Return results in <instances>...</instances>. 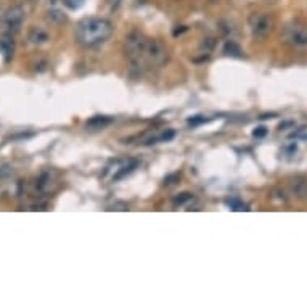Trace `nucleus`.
<instances>
[{
  "label": "nucleus",
  "mask_w": 307,
  "mask_h": 307,
  "mask_svg": "<svg viewBox=\"0 0 307 307\" xmlns=\"http://www.w3.org/2000/svg\"><path fill=\"white\" fill-rule=\"evenodd\" d=\"M24 8L21 5H12L7 12L3 15V19H2V28L5 32L8 34H16L19 32V29L23 26V21H24Z\"/></svg>",
  "instance_id": "20e7f679"
},
{
  "label": "nucleus",
  "mask_w": 307,
  "mask_h": 307,
  "mask_svg": "<svg viewBox=\"0 0 307 307\" xmlns=\"http://www.w3.org/2000/svg\"><path fill=\"white\" fill-rule=\"evenodd\" d=\"M111 124V119L106 116H94L90 117L89 121H87L85 124V129L89 132H98V130H103L105 127H108Z\"/></svg>",
  "instance_id": "423d86ee"
},
{
  "label": "nucleus",
  "mask_w": 307,
  "mask_h": 307,
  "mask_svg": "<svg viewBox=\"0 0 307 307\" xmlns=\"http://www.w3.org/2000/svg\"><path fill=\"white\" fill-rule=\"evenodd\" d=\"M0 50H2V53L5 55V58H10V56L13 55V50H15V47H13V42L10 39H5V37H2L0 39Z\"/></svg>",
  "instance_id": "9b49d317"
},
{
  "label": "nucleus",
  "mask_w": 307,
  "mask_h": 307,
  "mask_svg": "<svg viewBox=\"0 0 307 307\" xmlns=\"http://www.w3.org/2000/svg\"><path fill=\"white\" fill-rule=\"evenodd\" d=\"M29 2H39V0H29Z\"/></svg>",
  "instance_id": "4be33fe9"
},
{
  "label": "nucleus",
  "mask_w": 307,
  "mask_h": 307,
  "mask_svg": "<svg viewBox=\"0 0 307 307\" xmlns=\"http://www.w3.org/2000/svg\"><path fill=\"white\" fill-rule=\"evenodd\" d=\"M224 53L225 55H228V56H242L243 53V50L240 48V45L237 42H233L232 39L227 40L224 45Z\"/></svg>",
  "instance_id": "9d476101"
},
{
  "label": "nucleus",
  "mask_w": 307,
  "mask_h": 307,
  "mask_svg": "<svg viewBox=\"0 0 307 307\" xmlns=\"http://www.w3.org/2000/svg\"><path fill=\"white\" fill-rule=\"evenodd\" d=\"M108 211H129V206L126 203H116L111 208H108Z\"/></svg>",
  "instance_id": "a211bd4d"
},
{
  "label": "nucleus",
  "mask_w": 307,
  "mask_h": 307,
  "mask_svg": "<svg viewBox=\"0 0 307 307\" xmlns=\"http://www.w3.org/2000/svg\"><path fill=\"white\" fill-rule=\"evenodd\" d=\"M119 3H121V0H111V10H117Z\"/></svg>",
  "instance_id": "aec40b11"
},
{
  "label": "nucleus",
  "mask_w": 307,
  "mask_h": 307,
  "mask_svg": "<svg viewBox=\"0 0 307 307\" xmlns=\"http://www.w3.org/2000/svg\"><path fill=\"white\" fill-rule=\"evenodd\" d=\"M48 182H50V174L48 172H44L42 176L39 177V182H37L39 190H45V187L48 185Z\"/></svg>",
  "instance_id": "dca6fc26"
},
{
  "label": "nucleus",
  "mask_w": 307,
  "mask_h": 307,
  "mask_svg": "<svg viewBox=\"0 0 307 307\" xmlns=\"http://www.w3.org/2000/svg\"><path fill=\"white\" fill-rule=\"evenodd\" d=\"M45 18H47V21L50 24H55V26H60V24L66 23V15L61 12L58 8H50L47 10V13H45Z\"/></svg>",
  "instance_id": "1a4fd4ad"
},
{
  "label": "nucleus",
  "mask_w": 307,
  "mask_h": 307,
  "mask_svg": "<svg viewBox=\"0 0 307 307\" xmlns=\"http://www.w3.org/2000/svg\"><path fill=\"white\" fill-rule=\"evenodd\" d=\"M253 135L256 139H262V137L267 135V129H265V127H258V129H254Z\"/></svg>",
  "instance_id": "6ab92c4d"
},
{
  "label": "nucleus",
  "mask_w": 307,
  "mask_h": 307,
  "mask_svg": "<svg viewBox=\"0 0 307 307\" xmlns=\"http://www.w3.org/2000/svg\"><path fill=\"white\" fill-rule=\"evenodd\" d=\"M135 167H137V161H132L129 166H124V167H122L121 171L116 174V177H114V178H116V180H117V178H122V177L126 176V174H130Z\"/></svg>",
  "instance_id": "2eb2a0df"
},
{
  "label": "nucleus",
  "mask_w": 307,
  "mask_h": 307,
  "mask_svg": "<svg viewBox=\"0 0 307 307\" xmlns=\"http://www.w3.org/2000/svg\"><path fill=\"white\" fill-rule=\"evenodd\" d=\"M249 29H251V34L254 39L262 40L267 35L272 32L274 29V16L270 13H251L248 18Z\"/></svg>",
  "instance_id": "7ed1b4c3"
},
{
  "label": "nucleus",
  "mask_w": 307,
  "mask_h": 307,
  "mask_svg": "<svg viewBox=\"0 0 307 307\" xmlns=\"http://www.w3.org/2000/svg\"><path fill=\"white\" fill-rule=\"evenodd\" d=\"M285 40L294 48L307 47V26L299 21L290 23L285 29Z\"/></svg>",
  "instance_id": "39448f33"
},
{
  "label": "nucleus",
  "mask_w": 307,
  "mask_h": 307,
  "mask_svg": "<svg viewBox=\"0 0 307 307\" xmlns=\"http://www.w3.org/2000/svg\"><path fill=\"white\" fill-rule=\"evenodd\" d=\"M208 2H209V3H219L221 0H208Z\"/></svg>",
  "instance_id": "412c9836"
},
{
  "label": "nucleus",
  "mask_w": 307,
  "mask_h": 307,
  "mask_svg": "<svg viewBox=\"0 0 307 307\" xmlns=\"http://www.w3.org/2000/svg\"><path fill=\"white\" fill-rule=\"evenodd\" d=\"M228 206L233 209V211H243V209H248V208H244V204L243 203H240L238 199H230L228 201Z\"/></svg>",
  "instance_id": "f3484780"
},
{
  "label": "nucleus",
  "mask_w": 307,
  "mask_h": 307,
  "mask_svg": "<svg viewBox=\"0 0 307 307\" xmlns=\"http://www.w3.org/2000/svg\"><path fill=\"white\" fill-rule=\"evenodd\" d=\"M214 45H216V42H214V39L212 37H206V39H203L201 40V44H199V50H204V53H208V52H211V50L214 48Z\"/></svg>",
  "instance_id": "ddd939ff"
},
{
  "label": "nucleus",
  "mask_w": 307,
  "mask_h": 307,
  "mask_svg": "<svg viewBox=\"0 0 307 307\" xmlns=\"http://www.w3.org/2000/svg\"><path fill=\"white\" fill-rule=\"evenodd\" d=\"M291 193L299 198V199H306L307 198V178L304 177H296L291 180Z\"/></svg>",
  "instance_id": "0eeeda50"
},
{
  "label": "nucleus",
  "mask_w": 307,
  "mask_h": 307,
  "mask_svg": "<svg viewBox=\"0 0 307 307\" xmlns=\"http://www.w3.org/2000/svg\"><path fill=\"white\" fill-rule=\"evenodd\" d=\"M61 3L69 10H79L85 3V0H61Z\"/></svg>",
  "instance_id": "4468645a"
},
{
  "label": "nucleus",
  "mask_w": 307,
  "mask_h": 307,
  "mask_svg": "<svg viewBox=\"0 0 307 307\" xmlns=\"http://www.w3.org/2000/svg\"><path fill=\"white\" fill-rule=\"evenodd\" d=\"M113 34V24L106 18H84L76 28V39L85 47H97Z\"/></svg>",
  "instance_id": "f257e3e1"
},
{
  "label": "nucleus",
  "mask_w": 307,
  "mask_h": 307,
  "mask_svg": "<svg viewBox=\"0 0 307 307\" xmlns=\"http://www.w3.org/2000/svg\"><path fill=\"white\" fill-rule=\"evenodd\" d=\"M145 61L148 66H155V68L164 66L169 61V48L166 44L158 39L148 40L145 47Z\"/></svg>",
  "instance_id": "f03ea898"
},
{
  "label": "nucleus",
  "mask_w": 307,
  "mask_h": 307,
  "mask_svg": "<svg viewBox=\"0 0 307 307\" xmlns=\"http://www.w3.org/2000/svg\"><path fill=\"white\" fill-rule=\"evenodd\" d=\"M192 193H180L178 196H176L172 199V204H174V208H180V206H185V204L188 201H192Z\"/></svg>",
  "instance_id": "f8f14e48"
},
{
  "label": "nucleus",
  "mask_w": 307,
  "mask_h": 307,
  "mask_svg": "<svg viewBox=\"0 0 307 307\" xmlns=\"http://www.w3.org/2000/svg\"><path fill=\"white\" fill-rule=\"evenodd\" d=\"M29 42L34 44V45H42V44H47L50 40V35L47 31H44L42 28H32L29 31V35H28Z\"/></svg>",
  "instance_id": "6e6552de"
}]
</instances>
